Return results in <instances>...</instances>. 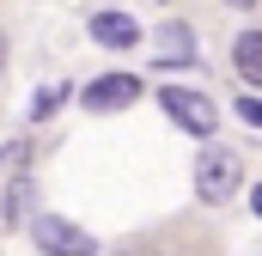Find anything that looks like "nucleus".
Listing matches in <instances>:
<instances>
[{
	"label": "nucleus",
	"mask_w": 262,
	"mask_h": 256,
	"mask_svg": "<svg viewBox=\"0 0 262 256\" xmlns=\"http://www.w3.org/2000/svg\"><path fill=\"white\" fill-rule=\"evenodd\" d=\"M232 73H238L250 92H262V25H250V31L232 37Z\"/></svg>",
	"instance_id": "nucleus-7"
},
{
	"label": "nucleus",
	"mask_w": 262,
	"mask_h": 256,
	"mask_svg": "<svg viewBox=\"0 0 262 256\" xmlns=\"http://www.w3.org/2000/svg\"><path fill=\"white\" fill-rule=\"evenodd\" d=\"M116 256H152V244H128V250H116Z\"/></svg>",
	"instance_id": "nucleus-12"
},
{
	"label": "nucleus",
	"mask_w": 262,
	"mask_h": 256,
	"mask_svg": "<svg viewBox=\"0 0 262 256\" xmlns=\"http://www.w3.org/2000/svg\"><path fill=\"white\" fill-rule=\"evenodd\" d=\"M220 6H232V12H256V0H220Z\"/></svg>",
	"instance_id": "nucleus-11"
},
{
	"label": "nucleus",
	"mask_w": 262,
	"mask_h": 256,
	"mask_svg": "<svg viewBox=\"0 0 262 256\" xmlns=\"http://www.w3.org/2000/svg\"><path fill=\"white\" fill-rule=\"evenodd\" d=\"M0 79H6V31H0Z\"/></svg>",
	"instance_id": "nucleus-14"
},
{
	"label": "nucleus",
	"mask_w": 262,
	"mask_h": 256,
	"mask_svg": "<svg viewBox=\"0 0 262 256\" xmlns=\"http://www.w3.org/2000/svg\"><path fill=\"white\" fill-rule=\"evenodd\" d=\"M159 110H165V122L183 128L189 140H213V134H220L213 98H201V92H189V86H165V92H159Z\"/></svg>",
	"instance_id": "nucleus-2"
},
{
	"label": "nucleus",
	"mask_w": 262,
	"mask_h": 256,
	"mask_svg": "<svg viewBox=\"0 0 262 256\" xmlns=\"http://www.w3.org/2000/svg\"><path fill=\"white\" fill-rule=\"evenodd\" d=\"M31 165V140H12V146H0V189L12 183V171H25Z\"/></svg>",
	"instance_id": "nucleus-9"
},
{
	"label": "nucleus",
	"mask_w": 262,
	"mask_h": 256,
	"mask_svg": "<svg viewBox=\"0 0 262 256\" xmlns=\"http://www.w3.org/2000/svg\"><path fill=\"white\" fill-rule=\"evenodd\" d=\"M238 116H244L250 128H262V98H256V92H250V98H238Z\"/></svg>",
	"instance_id": "nucleus-10"
},
{
	"label": "nucleus",
	"mask_w": 262,
	"mask_h": 256,
	"mask_svg": "<svg viewBox=\"0 0 262 256\" xmlns=\"http://www.w3.org/2000/svg\"><path fill=\"white\" fill-rule=\"evenodd\" d=\"M152 55H159V67H195V61H201L195 31H189L183 18H165V25L152 31Z\"/></svg>",
	"instance_id": "nucleus-5"
},
{
	"label": "nucleus",
	"mask_w": 262,
	"mask_h": 256,
	"mask_svg": "<svg viewBox=\"0 0 262 256\" xmlns=\"http://www.w3.org/2000/svg\"><path fill=\"white\" fill-rule=\"evenodd\" d=\"M67 98H73V86H43V92L31 98V122H49V116L61 110Z\"/></svg>",
	"instance_id": "nucleus-8"
},
{
	"label": "nucleus",
	"mask_w": 262,
	"mask_h": 256,
	"mask_svg": "<svg viewBox=\"0 0 262 256\" xmlns=\"http://www.w3.org/2000/svg\"><path fill=\"white\" fill-rule=\"evenodd\" d=\"M140 73H98V79H85L79 86V110L85 116H116V110H134L140 104Z\"/></svg>",
	"instance_id": "nucleus-3"
},
{
	"label": "nucleus",
	"mask_w": 262,
	"mask_h": 256,
	"mask_svg": "<svg viewBox=\"0 0 262 256\" xmlns=\"http://www.w3.org/2000/svg\"><path fill=\"white\" fill-rule=\"evenodd\" d=\"M250 207H256V220H262V183H256V189H250Z\"/></svg>",
	"instance_id": "nucleus-13"
},
{
	"label": "nucleus",
	"mask_w": 262,
	"mask_h": 256,
	"mask_svg": "<svg viewBox=\"0 0 262 256\" xmlns=\"http://www.w3.org/2000/svg\"><path fill=\"white\" fill-rule=\"evenodd\" d=\"M238 189H244V159H238L232 146L201 140V159H195V201H207V207H226Z\"/></svg>",
	"instance_id": "nucleus-1"
},
{
	"label": "nucleus",
	"mask_w": 262,
	"mask_h": 256,
	"mask_svg": "<svg viewBox=\"0 0 262 256\" xmlns=\"http://www.w3.org/2000/svg\"><path fill=\"white\" fill-rule=\"evenodd\" d=\"M85 31H92V43H98V49H134V43L146 37V31L134 25V12H116V6L92 12V25H85Z\"/></svg>",
	"instance_id": "nucleus-6"
},
{
	"label": "nucleus",
	"mask_w": 262,
	"mask_h": 256,
	"mask_svg": "<svg viewBox=\"0 0 262 256\" xmlns=\"http://www.w3.org/2000/svg\"><path fill=\"white\" fill-rule=\"evenodd\" d=\"M31 244L43 256H98V238H92L85 226L61 220V214H37V220H31Z\"/></svg>",
	"instance_id": "nucleus-4"
}]
</instances>
